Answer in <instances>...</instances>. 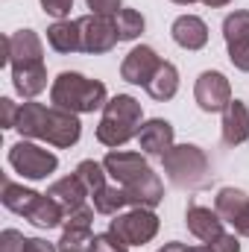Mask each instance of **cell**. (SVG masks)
I'll return each mask as SVG.
<instances>
[{
    "label": "cell",
    "instance_id": "cell-1",
    "mask_svg": "<svg viewBox=\"0 0 249 252\" xmlns=\"http://www.w3.org/2000/svg\"><path fill=\"white\" fill-rule=\"evenodd\" d=\"M103 167L115 179V185H121L126 190L129 205H135V208H156L164 199V185H161L158 173H153V167L147 164V158L141 153L112 150L103 158Z\"/></svg>",
    "mask_w": 249,
    "mask_h": 252
},
{
    "label": "cell",
    "instance_id": "cell-2",
    "mask_svg": "<svg viewBox=\"0 0 249 252\" xmlns=\"http://www.w3.org/2000/svg\"><path fill=\"white\" fill-rule=\"evenodd\" d=\"M15 129L24 138H38V141H47L53 147H62V150L73 147L82 135V124L73 112L59 109V106H44L35 100L21 106Z\"/></svg>",
    "mask_w": 249,
    "mask_h": 252
},
{
    "label": "cell",
    "instance_id": "cell-22",
    "mask_svg": "<svg viewBox=\"0 0 249 252\" xmlns=\"http://www.w3.org/2000/svg\"><path fill=\"white\" fill-rule=\"evenodd\" d=\"M176 91H179V70H176V64L173 62H161V67L156 70V76L150 79V85H147V94L153 97V100H173L176 97Z\"/></svg>",
    "mask_w": 249,
    "mask_h": 252
},
{
    "label": "cell",
    "instance_id": "cell-24",
    "mask_svg": "<svg viewBox=\"0 0 249 252\" xmlns=\"http://www.w3.org/2000/svg\"><path fill=\"white\" fill-rule=\"evenodd\" d=\"M129 205V196H126V190L121 188V185H115V188H106L97 190L94 193V211L97 214H106V217H115L121 208H126Z\"/></svg>",
    "mask_w": 249,
    "mask_h": 252
},
{
    "label": "cell",
    "instance_id": "cell-33",
    "mask_svg": "<svg viewBox=\"0 0 249 252\" xmlns=\"http://www.w3.org/2000/svg\"><path fill=\"white\" fill-rule=\"evenodd\" d=\"M0 109H3V129H15L21 106H15V103H12L9 97H3V100H0Z\"/></svg>",
    "mask_w": 249,
    "mask_h": 252
},
{
    "label": "cell",
    "instance_id": "cell-32",
    "mask_svg": "<svg viewBox=\"0 0 249 252\" xmlns=\"http://www.w3.org/2000/svg\"><path fill=\"white\" fill-rule=\"evenodd\" d=\"M88 9H91V15L115 18V15H121V0H88Z\"/></svg>",
    "mask_w": 249,
    "mask_h": 252
},
{
    "label": "cell",
    "instance_id": "cell-39",
    "mask_svg": "<svg viewBox=\"0 0 249 252\" xmlns=\"http://www.w3.org/2000/svg\"><path fill=\"white\" fill-rule=\"evenodd\" d=\"M187 252H214V250L205 244V247H187Z\"/></svg>",
    "mask_w": 249,
    "mask_h": 252
},
{
    "label": "cell",
    "instance_id": "cell-4",
    "mask_svg": "<svg viewBox=\"0 0 249 252\" xmlns=\"http://www.w3.org/2000/svg\"><path fill=\"white\" fill-rule=\"evenodd\" d=\"M141 103L129 94H118L106 103L103 118L97 124V141L103 147H124L126 141H132L141 132Z\"/></svg>",
    "mask_w": 249,
    "mask_h": 252
},
{
    "label": "cell",
    "instance_id": "cell-40",
    "mask_svg": "<svg viewBox=\"0 0 249 252\" xmlns=\"http://www.w3.org/2000/svg\"><path fill=\"white\" fill-rule=\"evenodd\" d=\"M173 3H179V6H190V3H202V0H173Z\"/></svg>",
    "mask_w": 249,
    "mask_h": 252
},
{
    "label": "cell",
    "instance_id": "cell-23",
    "mask_svg": "<svg viewBox=\"0 0 249 252\" xmlns=\"http://www.w3.org/2000/svg\"><path fill=\"white\" fill-rule=\"evenodd\" d=\"M35 196H38V190H30L24 188V185H15L12 179H3V205L9 208V211H15V214H21V217H27V211H30V205L35 202Z\"/></svg>",
    "mask_w": 249,
    "mask_h": 252
},
{
    "label": "cell",
    "instance_id": "cell-12",
    "mask_svg": "<svg viewBox=\"0 0 249 252\" xmlns=\"http://www.w3.org/2000/svg\"><path fill=\"white\" fill-rule=\"evenodd\" d=\"M158 67H161L158 53L150 44H141V47H132L126 53L124 64H121V76H124L126 82H132V85H144L147 88Z\"/></svg>",
    "mask_w": 249,
    "mask_h": 252
},
{
    "label": "cell",
    "instance_id": "cell-17",
    "mask_svg": "<svg viewBox=\"0 0 249 252\" xmlns=\"http://www.w3.org/2000/svg\"><path fill=\"white\" fill-rule=\"evenodd\" d=\"M64 217H67V211H64L50 193H38L35 202H32L30 211H27V220H30L32 226H38V229H56V226H64Z\"/></svg>",
    "mask_w": 249,
    "mask_h": 252
},
{
    "label": "cell",
    "instance_id": "cell-36",
    "mask_svg": "<svg viewBox=\"0 0 249 252\" xmlns=\"http://www.w3.org/2000/svg\"><path fill=\"white\" fill-rule=\"evenodd\" d=\"M235 232H238V235H244V238H249V208L238 217V220H235Z\"/></svg>",
    "mask_w": 249,
    "mask_h": 252
},
{
    "label": "cell",
    "instance_id": "cell-3",
    "mask_svg": "<svg viewBox=\"0 0 249 252\" xmlns=\"http://www.w3.org/2000/svg\"><path fill=\"white\" fill-rule=\"evenodd\" d=\"M50 103L59 106V109L73 112V115H88V112L106 109L109 91H106V85L97 82V79H88V76L73 73V70H62V73L53 79Z\"/></svg>",
    "mask_w": 249,
    "mask_h": 252
},
{
    "label": "cell",
    "instance_id": "cell-35",
    "mask_svg": "<svg viewBox=\"0 0 249 252\" xmlns=\"http://www.w3.org/2000/svg\"><path fill=\"white\" fill-rule=\"evenodd\" d=\"M24 252H59V247L47 244L44 238H27V244H24Z\"/></svg>",
    "mask_w": 249,
    "mask_h": 252
},
{
    "label": "cell",
    "instance_id": "cell-8",
    "mask_svg": "<svg viewBox=\"0 0 249 252\" xmlns=\"http://www.w3.org/2000/svg\"><path fill=\"white\" fill-rule=\"evenodd\" d=\"M79 30H82V53H109L118 41V18L109 15H85L79 18Z\"/></svg>",
    "mask_w": 249,
    "mask_h": 252
},
{
    "label": "cell",
    "instance_id": "cell-37",
    "mask_svg": "<svg viewBox=\"0 0 249 252\" xmlns=\"http://www.w3.org/2000/svg\"><path fill=\"white\" fill-rule=\"evenodd\" d=\"M158 252H187V247L185 244H179V241H173V244H164Z\"/></svg>",
    "mask_w": 249,
    "mask_h": 252
},
{
    "label": "cell",
    "instance_id": "cell-27",
    "mask_svg": "<svg viewBox=\"0 0 249 252\" xmlns=\"http://www.w3.org/2000/svg\"><path fill=\"white\" fill-rule=\"evenodd\" d=\"M118 32H121V41H135L144 32V15L135 12V9H121V15H118Z\"/></svg>",
    "mask_w": 249,
    "mask_h": 252
},
{
    "label": "cell",
    "instance_id": "cell-7",
    "mask_svg": "<svg viewBox=\"0 0 249 252\" xmlns=\"http://www.w3.org/2000/svg\"><path fill=\"white\" fill-rule=\"evenodd\" d=\"M9 164L24 176V179H44L50 176L56 167H59V158L38 147V144H30V141H18L9 147Z\"/></svg>",
    "mask_w": 249,
    "mask_h": 252
},
{
    "label": "cell",
    "instance_id": "cell-10",
    "mask_svg": "<svg viewBox=\"0 0 249 252\" xmlns=\"http://www.w3.org/2000/svg\"><path fill=\"white\" fill-rule=\"evenodd\" d=\"M223 38L229 47V59L238 70L249 73V12H232L223 21Z\"/></svg>",
    "mask_w": 249,
    "mask_h": 252
},
{
    "label": "cell",
    "instance_id": "cell-31",
    "mask_svg": "<svg viewBox=\"0 0 249 252\" xmlns=\"http://www.w3.org/2000/svg\"><path fill=\"white\" fill-rule=\"evenodd\" d=\"M41 9H44L47 15L64 21V18L70 15V9H73V0H41Z\"/></svg>",
    "mask_w": 249,
    "mask_h": 252
},
{
    "label": "cell",
    "instance_id": "cell-18",
    "mask_svg": "<svg viewBox=\"0 0 249 252\" xmlns=\"http://www.w3.org/2000/svg\"><path fill=\"white\" fill-rule=\"evenodd\" d=\"M59 205H62L64 211L70 214V211H76V208H82L85 205V196H88V188L82 185V179L76 176V173H70V176H64L59 182H53L50 190H47Z\"/></svg>",
    "mask_w": 249,
    "mask_h": 252
},
{
    "label": "cell",
    "instance_id": "cell-20",
    "mask_svg": "<svg viewBox=\"0 0 249 252\" xmlns=\"http://www.w3.org/2000/svg\"><path fill=\"white\" fill-rule=\"evenodd\" d=\"M47 41L56 53H79L82 50V30L79 18L76 21H56L47 30Z\"/></svg>",
    "mask_w": 249,
    "mask_h": 252
},
{
    "label": "cell",
    "instance_id": "cell-38",
    "mask_svg": "<svg viewBox=\"0 0 249 252\" xmlns=\"http://www.w3.org/2000/svg\"><path fill=\"white\" fill-rule=\"evenodd\" d=\"M205 6H211V9H220V6H226V3H232V0H202Z\"/></svg>",
    "mask_w": 249,
    "mask_h": 252
},
{
    "label": "cell",
    "instance_id": "cell-5",
    "mask_svg": "<svg viewBox=\"0 0 249 252\" xmlns=\"http://www.w3.org/2000/svg\"><path fill=\"white\" fill-rule=\"evenodd\" d=\"M164 173L167 179L176 185V188H187L196 190L208 182V156L193 147V144H179V147H170L164 156Z\"/></svg>",
    "mask_w": 249,
    "mask_h": 252
},
{
    "label": "cell",
    "instance_id": "cell-26",
    "mask_svg": "<svg viewBox=\"0 0 249 252\" xmlns=\"http://www.w3.org/2000/svg\"><path fill=\"white\" fill-rule=\"evenodd\" d=\"M56 247H59V252H94V235H91V229H67L64 226Z\"/></svg>",
    "mask_w": 249,
    "mask_h": 252
},
{
    "label": "cell",
    "instance_id": "cell-14",
    "mask_svg": "<svg viewBox=\"0 0 249 252\" xmlns=\"http://www.w3.org/2000/svg\"><path fill=\"white\" fill-rule=\"evenodd\" d=\"M170 35H173V41H176L179 47H185V50H202V47L208 44V27H205V21L196 18V15H179V18L173 21V27H170Z\"/></svg>",
    "mask_w": 249,
    "mask_h": 252
},
{
    "label": "cell",
    "instance_id": "cell-21",
    "mask_svg": "<svg viewBox=\"0 0 249 252\" xmlns=\"http://www.w3.org/2000/svg\"><path fill=\"white\" fill-rule=\"evenodd\" d=\"M249 208V193L241 188H220L217 199H214V211L223 217V223H232Z\"/></svg>",
    "mask_w": 249,
    "mask_h": 252
},
{
    "label": "cell",
    "instance_id": "cell-9",
    "mask_svg": "<svg viewBox=\"0 0 249 252\" xmlns=\"http://www.w3.org/2000/svg\"><path fill=\"white\" fill-rule=\"evenodd\" d=\"M193 100L208 115L223 112L232 103V85L220 70H205V73H199V79L193 85Z\"/></svg>",
    "mask_w": 249,
    "mask_h": 252
},
{
    "label": "cell",
    "instance_id": "cell-28",
    "mask_svg": "<svg viewBox=\"0 0 249 252\" xmlns=\"http://www.w3.org/2000/svg\"><path fill=\"white\" fill-rule=\"evenodd\" d=\"M94 252H129V247L115 232H103V235H94Z\"/></svg>",
    "mask_w": 249,
    "mask_h": 252
},
{
    "label": "cell",
    "instance_id": "cell-25",
    "mask_svg": "<svg viewBox=\"0 0 249 252\" xmlns=\"http://www.w3.org/2000/svg\"><path fill=\"white\" fill-rule=\"evenodd\" d=\"M73 173H76V176L82 179V185L88 188V196H94L97 190L106 188V167H103L100 161H94V158H85V161H79Z\"/></svg>",
    "mask_w": 249,
    "mask_h": 252
},
{
    "label": "cell",
    "instance_id": "cell-34",
    "mask_svg": "<svg viewBox=\"0 0 249 252\" xmlns=\"http://www.w3.org/2000/svg\"><path fill=\"white\" fill-rule=\"evenodd\" d=\"M214 252H241V244H238V238L235 235H223V238H217L214 244H208Z\"/></svg>",
    "mask_w": 249,
    "mask_h": 252
},
{
    "label": "cell",
    "instance_id": "cell-19",
    "mask_svg": "<svg viewBox=\"0 0 249 252\" xmlns=\"http://www.w3.org/2000/svg\"><path fill=\"white\" fill-rule=\"evenodd\" d=\"M12 82H15V91L21 97L32 100L35 94H41L47 88V67H44V62L27 64V67H12Z\"/></svg>",
    "mask_w": 249,
    "mask_h": 252
},
{
    "label": "cell",
    "instance_id": "cell-11",
    "mask_svg": "<svg viewBox=\"0 0 249 252\" xmlns=\"http://www.w3.org/2000/svg\"><path fill=\"white\" fill-rule=\"evenodd\" d=\"M44 62V47L41 38L32 30H18L15 35L3 38V64L12 67H27V64Z\"/></svg>",
    "mask_w": 249,
    "mask_h": 252
},
{
    "label": "cell",
    "instance_id": "cell-30",
    "mask_svg": "<svg viewBox=\"0 0 249 252\" xmlns=\"http://www.w3.org/2000/svg\"><path fill=\"white\" fill-rule=\"evenodd\" d=\"M24 244H27V238L18 229H6L0 235V252H24Z\"/></svg>",
    "mask_w": 249,
    "mask_h": 252
},
{
    "label": "cell",
    "instance_id": "cell-29",
    "mask_svg": "<svg viewBox=\"0 0 249 252\" xmlns=\"http://www.w3.org/2000/svg\"><path fill=\"white\" fill-rule=\"evenodd\" d=\"M91 223H94V208H88V205H82V208H76L64 217L67 229H91Z\"/></svg>",
    "mask_w": 249,
    "mask_h": 252
},
{
    "label": "cell",
    "instance_id": "cell-13",
    "mask_svg": "<svg viewBox=\"0 0 249 252\" xmlns=\"http://www.w3.org/2000/svg\"><path fill=\"white\" fill-rule=\"evenodd\" d=\"M185 223H187V229H190V235L199 238L202 244H214L217 238L226 235L223 232V217L217 211L205 208V205H190L185 214Z\"/></svg>",
    "mask_w": 249,
    "mask_h": 252
},
{
    "label": "cell",
    "instance_id": "cell-16",
    "mask_svg": "<svg viewBox=\"0 0 249 252\" xmlns=\"http://www.w3.org/2000/svg\"><path fill=\"white\" fill-rule=\"evenodd\" d=\"M249 138V109L247 103L232 100L223 109V144L226 147H238Z\"/></svg>",
    "mask_w": 249,
    "mask_h": 252
},
{
    "label": "cell",
    "instance_id": "cell-6",
    "mask_svg": "<svg viewBox=\"0 0 249 252\" xmlns=\"http://www.w3.org/2000/svg\"><path fill=\"white\" fill-rule=\"evenodd\" d=\"M109 232H115L126 247H144L158 235V217L153 208H132L126 214H115Z\"/></svg>",
    "mask_w": 249,
    "mask_h": 252
},
{
    "label": "cell",
    "instance_id": "cell-15",
    "mask_svg": "<svg viewBox=\"0 0 249 252\" xmlns=\"http://www.w3.org/2000/svg\"><path fill=\"white\" fill-rule=\"evenodd\" d=\"M138 144L147 156H164L173 147V126L167 121H161V118H153V121L141 124Z\"/></svg>",
    "mask_w": 249,
    "mask_h": 252
}]
</instances>
